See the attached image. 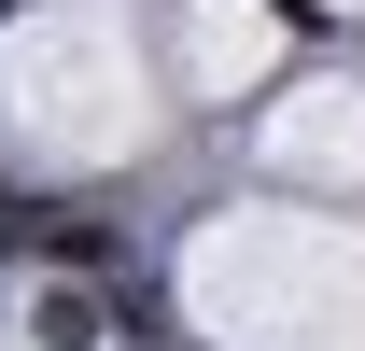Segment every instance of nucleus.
<instances>
[{"mask_svg":"<svg viewBox=\"0 0 365 351\" xmlns=\"http://www.w3.org/2000/svg\"><path fill=\"white\" fill-rule=\"evenodd\" d=\"M43 253L98 281V267H127V225H98V211H56V225H43Z\"/></svg>","mask_w":365,"mask_h":351,"instance_id":"obj_1","label":"nucleus"},{"mask_svg":"<svg viewBox=\"0 0 365 351\" xmlns=\"http://www.w3.org/2000/svg\"><path fill=\"white\" fill-rule=\"evenodd\" d=\"M98 337H113V309H98V295H85V267H71V281L43 295V351H98Z\"/></svg>","mask_w":365,"mask_h":351,"instance_id":"obj_2","label":"nucleus"},{"mask_svg":"<svg viewBox=\"0 0 365 351\" xmlns=\"http://www.w3.org/2000/svg\"><path fill=\"white\" fill-rule=\"evenodd\" d=\"M43 225H56V197H0V253H43Z\"/></svg>","mask_w":365,"mask_h":351,"instance_id":"obj_3","label":"nucleus"}]
</instances>
